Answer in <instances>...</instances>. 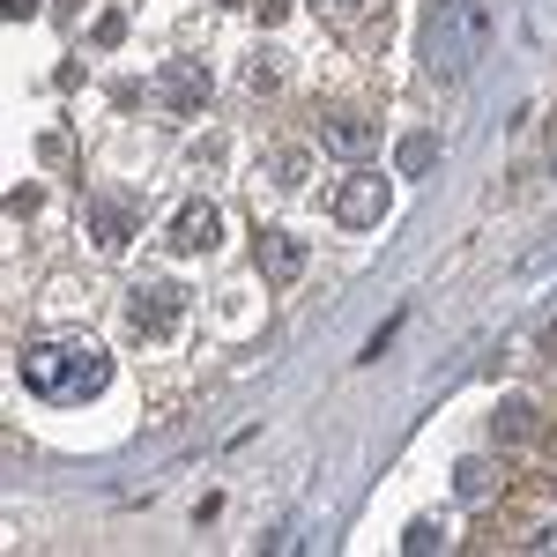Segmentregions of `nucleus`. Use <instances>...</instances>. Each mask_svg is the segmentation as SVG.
<instances>
[{"mask_svg":"<svg viewBox=\"0 0 557 557\" xmlns=\"http://www.w3.org/2000/svg\"><path fill=\"white\" fill-rule=\"evenodd\" d=\"M260 268H268L275 283H290V275L305 268V246L290 238V231H268V238H260Z\"/></svg>","mask_w":557,"mask_h":557,"instance_id":"6","label":"nucleus"},{"mask_svg":"<svg viewBox=\"0 0 557 557\" xmlns=\"http://www.w3.org/2000/svg\"><path fill=\"white\" fill-rule=\"evenodd\" d=\"M327 8H364V0H327Z\"/></svg>","mask_w":557,"mask_h":557,"instance_id":"12","label":"nucleus"},{"mask_svg":"<svg viewBox=\"0 0 557 557\" xmlns=\"http://www.w3.org/2000/svg\"><path fill=\"white\" fill-rule=\"evenodd\" d=\"M15 364H23V386H30L38 401H89L97 386L112 380L104 349L89 343V335H52V343H30Z\"/></svg>","mask_w":557,"mask_h":557,"instance_id":"1","label":"nucleus"},{"mask_svg":"<svg viewBox=\"0 0 557 557\" xmlns=\"http://www.w3.org/2000/svg\"><path fill=\"white\" fill-rule=\"evenodd\" d=\"M431 164V134H417V141H401V172H424Z\"/></svg>","mask_w":557,"mask_h":557,"instance_id":"11","label":"nucleus"},{"mask_svg":"<svg viewBox=\"0 0 557 557\" xmlns=\"http://www.w3.org/2000/svg\"><path fill=\"white\" fill-rule=\"evenodd\" d=\"M327 141H335V149H364V141H372V120H357V112H343V120L327 127Z\"/></svg>","mask_w":557,"mask_h":557,"instance_id":"9","label":"nucleus"},{"mask_svg":"<svg viewBox=\"0 0 557 557\" xmlns=\"http://www.w3.org/2000/svg\"><path fill=\"white\" fill-rule=\"evenodd\" d=\"M127 320H134V335H172L178 320H186V290L178 283H149V290H134V305H127Z\"/></svg>","mask_w":557,"mask_h":557,"instance_id":"3","label":"nucleus"},{"mask_svg":"<svg viewBox=\"0 0 557 557\" xmlns=\"http://www.w3.org/2000/svg\"><path fill=\"white\" fill-rule=\"evenodd\" d=\"M380 215H386V178L380 172H357L343 194H335V223H349V231H364V223H380Z\"/></svg>","mask_w":557,"mask_h":557,"instance_id":"4","label":"nucleus"},{"mask_svg":"<svg viewBox=\"0 0 557 557\" xmlns=\"http://www.w3.org/2000/svg\"><path fill=\"white\" fill-rule=\"evenodd\" d=\"M127 223H134L127 201H97V246H127Z\"/></svg>","mask_w":557,"mask_h":557,"instance_id":"8","label":"nucleus"},{"mask_svg":"<svg viewBox=\"0 0 557 557\" xmlns=\"http://www.w3.org/2000/svg\"><path fill=\"white\" fill-rule=\"evenodd\" d=\"M172 246H178V253H209V246H215V209H209V201H186V209H178Z\"/></svg>","mask_w":557,"mask_h":557,"instance_id":"5","label":"nucleus"},{"mask_svg":"<svg viewBox=\"0 0 557 557\" xmlns=\"http://www.w3.org/2000/svg\"><path fill=\"white\" fill-rule=\"evenodd\" d=\"M164 97L186 112V104H201V97H209V75H201V67H172V75H164Z\"/></svg>","mask_w":557,"mask_h":557,"instance_id":"7","label":"nucleus"},{"mask_svg":"<svg viewBox=\"0 0 557 557\" xmlns=\"http://www.w3.org/2000/svg\"><path fill=\"white\" fill-rule=\"evenodd\" d=\"M483 38H491V8L483 0H438V15H431V75L461 83L483 60Z\"/></svg>","mask_w":557,"mask_h":557,"instance_id":"2","label":"nucleus"},{"mask_svg":"<svg viewBox=\"0 0 557 557\" xmlns=\"http://www.w3.org/2000/svg\"><path fill=\"white\" fill-rule=\"evenodd\" d=\"M528 431H535V409L528 401H506L498 409V438H528Z\"/></svg>","mask_w":557,"mask_h":557,"instance_id":"10","label":"nucleus"}]
</instances>
